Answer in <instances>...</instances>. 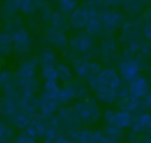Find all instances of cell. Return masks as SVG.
Instances as JSON below:
<instances>
[{
  "label": "cell",
  "mask_w": 151,
  "mask_h": 143,
  "mask_svg": "<svg viewBox=\"0 0 151 143\" xmlns=\"http://www.w3.org/2000/svg\"><path fill=\"white\" fill-rule=\"evenodd\" d=\"M71 108L80 124L85 126H90L98 123V121L103 117V111L100 109L99 100L91 96L76 100L74 103H72Z\"/></svg>",
  "instance_id": "6da1fadb"
},
{
  "label": "cell",
  "mask_w": 151,
  "mask_h": 143,
  "mask_svg": "<svg viewBox=\"0 0 151 143\" xmlns=\"http://www.w3.org/2000/svg\"><path fill=\"white\" fill-rule=\"evenodd\" d=\"M117 70L124 82H131L133 78L140 74V71L147 66V60L144 59L139 53H134L127 48L120 54L117 61Z\"/></svg>",
  "instance_id": "7a4b0ae2"
},
{
  "label": "cell",
  "mask_w": 151,
  "mask_h": 143,
  "mask_svg": "<svg viewBox=\"0 0 151 143\" xmlns=\"http://www.w3.org/2000/svg\"><path fill=\"white\" fill-rule=\"evenodd\" d=\"M48 123L70 137H72L81 128L80 122L72 111V108L67 105H61L57 113L48 119Z\"/></svg>",
  "instance_id": "3957f363"
},
{
  "label": "cell",
  "mask_w": 151,
  "mask_h": 143,
  "mask_svg": "<svg viewBox=\"0 0 151 143\" xmlns=\"http://www.w3.org/2000/svg\"><path fill=\"white\" fill-rule=\"evenodd\" d=\"M123 82L124 80L122 79L118 70L113 67H105L101 69V71L96 77L90 79L87 84L90 90L96 93L105 89H119L124 85Z\"/></svg>",
  "instance_id": "277c9868"
},
{
  "label": "cell",
  "mask_w": 151,
  "mask_h": 143,
  "mask_svg": "<svg viewBox=\"0 0 151 143\" xmlns=\"http://www.w3.org/2000/svg\"><path fill=\"white\" fill-rule=\"evenodd\" d=\"M94 38L96 37L91 35L86 31H78V33L70 39L68 47L78 54L91 59L93 56H97L98 52V46Z\"/></svg>",
  "instance_id": "5b68a950"
},
{
  "label": "cell",
  "mask_w": 151,
  "mask_h": 143,
  "mask_svg": "<svg viewBox=\"0 0 151 143\" xmlns=\"http://www.w3.org/2000/svg\"><path fill=\"white\" fill-rule=\"evenodd\" d=\"M88 91H90L88 84L85 83V80L77 78L67 84H64L60 87L58 98H59L61 105H68V104L73 103L74 100L87 97Z\"/></svg>",
  "instance_id": "8992f818"
},
{
  "label": "cell",
  "mask_w": 151,
  "mask_h": 143,
  "mask_svg": "<svg viewBox=\"0 0 151 143\" xmlns=\"http://www.w3.org/2000/svg\"><path fill=\"white\" fill-rule=\"evenodd\" d=\"M12 37V50L19 57H27L33 48V39L27 28L19 27L11 32Z\"/></svg>",
  "instance_id": "52a82bcc"
},
{
  "label": "cell",
  "mask_w": 151,
  "mask_h": 143,
  "mask_svg": "<svg viewBox=\"0 0 151 143\" xmlns=\"http://www.w3.org/2000/svg\"><path fill=\"white\" fill-rule=\"evenodd\" d=\"M71 65L76 76L86 82L96 77L101 71V65L98 61H94L90 58H85L83 56H78V58Z\"/></svg>",
  "instance_id": "ba28073f"
},
{
  "label": "cell",
  "mask_w": 151,
  "mask_h": 143,
  "mask_svg": "<svg viewBox=\"0 0 151 143\" xmlns=\"http://www.w3.org/2000/svg\"><path fill=\"white\" fill-rule=\"evenodd\" d=\"M103 121L105 122V124H112L116 125L120 129H127L132 126L133 119H134V115L124 110V109H106L103 111Z\"/></svg>",
  "instance_id": "9c48e42d"
},
{
  "label": "cell",
  "mask_w": 151,
  "mask_h": 143,
  "mask_svg": "<svg viewBox=\"0 0 151 143\" xmlns=\"http://www.w3.org/2000/svg\"><path fill=\"white\" fill-rule=\"evenodd\" d=\"M100 19L103 22L104 27V34L105 35H111L119 28L125 22L124 14L116 9V8H104L100 11Z\"/></svg>",
  "instance_id": "30bf717a"
},
{
  "label": "cell",
  "mask_w": 151,
  "mask_h": 143,
  "mask_svg": "<svg viewBox=\"0 0 151 143\" xmlns=\"http://www.w3.org/2000/svg\"><path fill=\"white\" fill-rule=\"evenodd\" d=\"M97 56L105 64H112L114 61H118L120 58L118 41L111 35H106L98 45Z\"/></svg>",
  "instance_id": "8fae6325"
},
{
  "label": "cell",
  "mask_w": 151,
  "mask_h": 143,
  "mask_svg": "<svg viewBox=\"0 0 151 143\" xmlns=\"http://www.w3.org/2000/svg\"><path fill=\"white\" fill-rule=\"evenodd\" d=\"M42 40L46 44H48L51 47L60 51H64L65 48H67V45H68V39L66 33L53 26H48L44 30Z\"/></svg>",
  "instance_id": "7c38bea8"
},
{
  "label": "cell",
  "mask_w": 151,
  "mask_h": 143,
  "mask_svg": "<svg viewBox=\"0 0 151 143\" xmlns=\"http://www.w3.org/2000/svg\"><path fill=\"white\" fill-rule=\"evenodd\" d=\"M40 69V64H39V58L35 56L25 58L24 60H21L17 67V76L18 78H34L37 77L38 70Z\"/></svg>",
  "instance_id": "4fadbf2b"
},
{
  "label": "cell",
  "mask_w": 151,
  "mask_h": 143,
  "mask_svg": "<svg viewBox=\"0 0 151 143\" xmlns=\"http://www.w3.org/2000/svg\"><path fill=\"white\" fill-rule=\"evenodd\" d=\"M90 18V8L83 4L80 6H77L74 11L68 15V21L71 25V28L76 31L85 30V26Z\"/></svg>",
  "instance_id": "5bb4252c"
},
{
  "label": "cell",
  "mask_w": 151,
  "mask_h": 143,
  "mask_svg": "<svg viewBox=\"0 0 151 143\" xmlns=\"http://www.w3.org/2000/svg\"><path fill=\"white\" fill-rule=\"evenodd\" d=\"M60 106H61V103L59 98L50 97L44 93L39 96V113L46 119H50L51 117H53L57 113V111L60 109Z\"/></svg>",
  "instance_id": "9a60e30c"
},
{
  "label": "cell",
  "mask_w": 151,
  "mask_h": 143,
  "mask_svg": "<svg viewBox=\"0 0 151 143\" xmlns=\"http://www.w3.org/2000/svg\"><path fill=\"white\" fill-rule=\"evenodd\" d=\"M127 89H129L130 95H132L139 99H144L151 92L150 91V79L139 74L136 78H133L131 82H129Z\"/></svg>",
  "instance_id": "2e32d148"
},
{
  "label": "cell",
  "mask_w": 151,
  "mask_h": 143,
  "mask_svg": "<svg viewBox=\"0 0 151 143\" xmlns=\"http://www.w3.org/2000/svg\"><path fill=\"white\" fill-rule=\"evenodd\" d=\"M20 98H21L20 93H14V95L2 93L0 96V117L6 119L12 113H14L19 108Z\"/></svg>",
  "instance_id": "e0dca14e"
},
{
  "label": "cell",
  "mask_w": 151,
  "mask_h": 143,
  "mask_svg": "<svg viewBox=\"0 0 151 143\" xmlns=\"http://www.w3.org/2000/svg\"><path fill=\"white\" fill-rule=\"evenodd\" d=\"M0 91L6 95L20 93L18 90V76L9 70H0Z\"/></svg>",
  "instance_id": "ac0fdd59"
},
{
  "label": "cell",
  "mask_w": 151,
  "mask_h": 143,
  "mask_svg": "<svg viewBox=\"0 0 151 143\" xmlns=\"http://www.w3.org/2000/svg\"><path fill=\"white\" fill-rule=\"evenodd\" d=\"M48 128V119H46L45 117H42L40 113H37L33 116V118L31 119L29 124L27 125V128L25 129V131L33 136L37 139H41L46 132Z\"/></svg>",
  "instance_id": "d6986e66"
},
{
  "label": "cell",
  "mask_w": 151,
  "mask_h": 143,
  "mask_svg": "<svg viewBox=\"0 0 151 143\" xmlns=\"http://www.w3.org/2000/svg\"><path fill=\"white\" fill-rule=\"evenodd\" d=\"M116 104L119 109H124L133 115H137V113L142 112L143 109H145L143 99H139V98L130 95V92L127 95L120 97Z\"/></svg>",
  "instance_id": "ffe728a7"
},
{
  "label": "cell",
  "mask_w": 151,
  "mask_h": 143,
  "mask_svg": "<svg viewBox=\"0 0 151 143\" xmlns=\"http://www.w3.org/2000/svg\"><path fill=\"white\" fill-rule=\"evenodd\" d=\"M88 8H90V18L85 26V31L93 37H99L104 34V27L100 19V11L99 8H94V7H88Z\"/></svg>",
  "instance_id": "44dd1931"
},
{
  "label": "cell",
  "mask_w": 151,
  "mask_h": 143,
  "mask_svg": "<svg viewBox=\"0 0 151 143\" xmlns=\"http://www.w3.org/2000/svg\"><path fill=\"white\" fill-rule=\"evenodd\" d=\"M131 128L136 134L151 135V111H142L134 115V119Z\"/></svg>",
  "instance_id": "7402d4cb"
},
{
  "label": "cell",
  "mask_w": 151,
  "mask_h": 143,
  "mask_svg": "<svg viewBox=\"0 0 151 143\" xmlns=\"http://www.w3.org/2000/svg\"><path fill=\"white\" fill-rule=\"evenodd\" d=\"M18 90L21 95V97H31L35 96L38 91L40 90V80L34 78H18Z\"/></svg>",
  "instance_id": "603a6c76"
},
{
  "label": "cell",
  "mask_w": 151,
  "mask_h": 143,
  "mask_svg": "<svg viewBox=\"0 0 151 143\" xmlns=\"http://www.w3.org/2000/svg\"><path fill=\"white\" fill-rule=\"evenodd\" d=\"M33 118L32 115L27 113L26 111H24L22 109L18 108V110L12 113L9 117L6 118V122L13 126L14 129H18V130H25L27 128V125L29 124L31 119Z\"/></svg>",
  "instance_id": "cb8c5ba5"
},
{
  "label": "cell",
  "mask_w": 151,
  "mask_h": 143,
  "mask_svg": "<svg viewBox=\"0 0 151 143\" xmlns=\"http://www.w3.org/2000/svg\"><path fill=\"white\" fill-rule=\"evenodd\" d=\"M122 7L127 14L132 17H139L147 7V0H123Z\"/></svg>",
  "instance_id": "d4e9b609"
},
{
  "label": "cell",
  "mask_w": 151,
  "mask_h": 143,
  "mask_svg": "<svg viewBox=\"0 0 151 143\" xmlns=\"http://www.w3.org/2000/svg\"><path fill=\"white\" fill-rule=\"evenodd\" d=\"M19 12L17 0H4L0 5V18L4 22L11 20Z\"/></svg>",
  "instance_id": "484cf974"
},
{
  "label": "cell",
  "mask_w": 151,
  "mask_h": 143,
  "mask_svg": "<svg viewBox=\"0 0 151 143\" xmlns=\"http://www.w3.org/2000/svg\"><path fill=\"white\" fill-rule=\"evenodd\" d=\"M57 71H58V82H61L63 84H67L74 79V71L71 64L66 61H61L57 64Z\"/></svg>",
  "instance_id": "4316f807"
},
{
  "label": "cell",
  "mask_w": 151,
  "mask_h": 143,
  "mask_svg": "<svg viewBox=\"0 0 151 143\" xmlns=\"http://www.w3.org/2000/svg\"><path fill=\"white\" fill-rule=\"evenodd\" d=\"M51 26L63 31V32H67L70 28H71V25H70V21H68V17L64 13H61L60 11H55L53 12L52 14V18H51V21H50Z\"/></svg>",
  "instance_id": "83f0119b"
},
{
  "label": "cell",
  "mask_w": 151,
  "mask_h": 143,
  "mask_svg": "<svg viewBox=\"0 0 151 143\" xmlns=\"http://www.w3.org/2000/svg\"><path fill=\"white\" fill-rule=\"evenodd\" d=\"M19 12L25 15H33L38 12L41 0H17Z\"/></svg>",
  "instance_id": "f1b7e54d"
},
{
  "label": "cell",
  "mask_w": 151,
  "mask_h": 143,
  "mask_svg": "<svg viewBox=\"0 0 151 143\" xmlns=\"http://www.w3.org/2000/svg\"><path fill=\"white\" fill-rule=\"evenodd\" d=\"M39 64L40 66H46V65H57L58 64V56L57 52L51 48V47H45L40 51L39 56Z\"/></svg>",
  "instance_id": "f546056e"
},
{
  "label": "cell",
  "mask_w": 151,
  "mask_h": 143,
  "mask_svg": "<svg viewBox=\"0 0 151 143\" xmlns=\"http://www.w3.org/2000/svg\"><path fill=\"white\" fill-rule=\"evenodd\" d=\"M103 131L112 143H119L122 141V138L124 137L123 129H120L116 125H112V124H105L103 128Z\"/></svg>",
  "instance_id": "4dcf8cb0"
},
{
  "label": "cell",
  "mask_w": 151,
  "mask_h": 143,
  "mask_svg": "<svg viewBox=\"0 0 151 143\" xmlns=\"http://www.w3.org/2000/svg\"><path fill=\"white\" fill-rule=\"evenodd\" d=\"M14 136V128L11 126L6 119L2 121L0 117V143H11Z\"/></svg>",
  "instance_id": "1f68e13d"
},
{
  "label": "cell",
  "mask_w": 151,
  "mask_h": 143,
  "mask_svg": "<svg viewBox=\"0 0 151 143\" xmlns=\"http://www.w3.org/2000/svg\"><path fill=\"white\" fill-rule=\"evenodd\" d=\"M12 37L9 32H0V54L2 57L8 56L12 52Z\"/></svg>",
  "instance_id": "d6a6232c"
},
{
  "label": "cell",
  "mask_w": 151,
  "mask_h": 143,
  "mask_svg": "<svg viewBox=\"0 0 151 143\" xmlns=\"http://www.w3.org/2000/svg\"><path fill=\"white\" fill-rule=\"evenodd\" d=\"M38 14H39V19L44 22H50L52 14H53V9H52V5L48 0H41V4L38 8Z\"/></svg>",
  "instance_id": "836d02e7"
},
{
  "label": "cell",
  "mask_w": 151,
  "mask_h": 143,
  "mask_svg": "<svg viewBox=\"0 0 151 143\" xmlns=\"http://www.w3.org/2000/svg\"><path fill=\"white\" fill-rule=\"evenodd\" d=\"M60 85L58 83V80H45L44 85H42V91L41 93L50 96V97H55L58 98L59 92H60Z\"/></svg>",
  "instance_id": "e575fe53"
},
{
  "label": "cell",
  "mask_w": 151,
  "mask_h": 143,
  "mask_svg": "<svg viewBox=\"0 0 151 143\" xmlns=\"http://www.w3.org/2000/svg\"><path fill=\"white\" fill-rule=\"evenodd\" d=\"M40 77L44 80H58L57 65H46L40 66Z\"/></svg>",
  "instance_id": "d590c367"
},
{
  "label": "cell",
  "mask_w": 151,
  "mask_h": 143,
  "mask_svg": "<svg viewBox=\"0 0 151 143\" xmlns=\"http://www.w3.org/2000/svg\"><path fill=\"white\" fill-rule=\"evenodd\" d=\"M57 4H58V11H60L66 15H70L78 6V0H57Z\"/></svg>",
  "instance_id": "8d00e7d4"
},
{
  "label": "cell",
  "mask_w": 151,
  "mask_h": 143,
  "mask_svg": "<svg viewBox=\"0 0 151 143\" xmlns=\"http://www.w3.org/2000/svg\"><path fill=\"white\" fill-rule=\"evenodd\" d=\"M59 134H60V131L55 126H53V125H51L48 123V128H47L44 137L41 138L42 139V143H54V141L57 139V137L59 136Z\"/></svg>",
  "instance_id": "74e56055"
},
{
  "label": "cell",
  "mask_w": 151,
  "mask_h": 143,
  "mask_svg": "<svg viewBox=\"0 0 151 143\" xmlns=\"http://www.w3.org/2000/svg\"><path fill=\"white\" fill-rule=\"evenodd\" d=\"M11 143H38V139L34 138L33 136L28 135L25 130H22L13 137Z\"/></svg>",
  "instance_id": "f35d334b"
},
{
  "label": "cell",
  "mask_w": 151,
  "mask_h": 143,
  "mask_svg": "<svg viewBox=\"0 0 151 143\" xmlns=\"http://www.w3.org/2000/svg\"><path fill=\"white\" fill-rule=\"evenodd\" d=\"M24 26V21H22V19L20 18V17H18V15H15L14 18H12L11 20H8V21H6L5 22V26H4V30L6 31V32H13L14 30H17V28H19V27H22Z\"/></svg>",
  "instance_id": "ab89813d"
},
{
  "label": "cell",
  "mask_w": 151,
  "mask_h": 143,
  "mask_svg": "<svg viewBox=\"0 0 151 143\" xmlns=\"http://www.w3.org/2000/svg\"><path fill=\"white\" fill-rule=\"evenodd\" d=\"M143 37L146 39V41H151V20L143 24Z\"/></svg>",
  "instance_id": "60d3db41"
},
{
  "label": "cell",
  "mask_w": 151,
  "mask_h": 143,
  "mask_svg": "<svg viewBox=\"0 0 151 143\" xmlns=\"http://www.w3.org/2000/svg\"><path fill=\"white\" fill-rule=\"evenodd\" d=\"M54 143H77V142H76L72 137L67 136L66 134L60 132V134H59V136L57 137V139L54 141Z\"/></svg>",
  "instance_id": "b9f144b4"
},
{
  "label": "cell",
  "mask_w": 151,
  "mask_h": 143,
  "mask_svg": "<svg viewBox=\"0 0 151 143\" xmlns=\"http://www.w3.org/2000/svg\"><path fill=\"white\" fill-rule=\"evenodd\" d=\"M123 0H105L104 8H116L118 6H122Z\"/></svg>",
  "instance_id": "7bdbcfd3"
},
{
  "label": "cell",
  "mask_w": 151,
  "mask_h": 143,
  "mask_svg": "<svg viewBox=\"0 0 151 143\" xmlns=\"http://www.w3.org/2000/svg\"><path fill=\"white\" fill-rule=\"evenodd\" d=\"M139 18L142 19V21H143V22L151 20V7H150V6H147V7L142 12V14L139 15Z\"/></svg>",
  "instance_id": "ee69618b"
},
{
  "label": "cell",
  "mask_w": 151,
  "mask_h": 143,
  "mask_svg": "<svg viewBox=\"0 0 151 143\" xmlns=\"http://www.w3.org/2000/svg\"><path fill=\"white\" fill-rule=\"evenodd\" d=\"M143 102H144V106H145V109L149 110V111H151V92L143 99Z\"/></svg>",
  "instance_id": "f6af8a7d"
},
{
  "label": "cell",
  "mask_w": 151,
  "mask_h": 143,
  "mask_svg": "<svg viewBox=\"0 0 151 143\" xmlns=\"http://www.w3.org/2000/svg\"><path fill=\"white\" fill-rule=\"evenodd\" d=\"M147 74H149V79L151 80V65L147 67Z\"/></svg>",
  "instance_id": "bcb514c9"
},
{
  "label": "cell",
  "mask_w": 151,
  "mask_h": 143,
  "mask_svg": "<svg viewBox=\"0 0 151 143\" xmlns=\"http://www.w3.org/2000/svg\"><path fill=\"white\" fill-rule=\"evenodd\" d=\"M1 66H2V58H0V70H1Z\"/></svg>",
  "instance_id": "7dc6e473"
},
{
  "label": "cell",
  "mask_w": 151,
  "mask_h": 143,
  "mask_svg": "<svg viewBox=\"0 0 151 143\" xmlns=\"http://www.w3.org/2000/svg\"><path fill=\"white\" fill-rule=\"evenodd\" d=\"M147 6H150V7H151V0H147Z\"/></svg>",
  "instance_id": "c3c4849f"
}]
</instances>
